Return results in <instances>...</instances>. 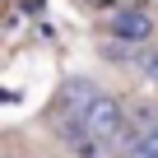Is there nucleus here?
Returning <instances> with one entry per match:
<instances>
[{"label":"nucleus","mask_w":158,"mask_h":158,"mask_svg":"<svg viewBox=\"0 0 158 158\" xmlns=\"http://www.w3.org/2000/svg\"><path fill=\"white\" fill-rule=\"evenodd\" d=\"M84 126H89V139H93V144L116 149V153H126V149H130V139L139 135V130L130 126V116H126L121 98H112V93H98V102L89 107Z\"/></svg>","instance_id":"obj_1"},{"label":"nucleus","mask_w":158,"mask_h":158,"mask_svg":"<svg viewBox=\"0 0 158 158\" xmlns=\"http://www.w3.org/2000/svg\"><path fill=\"white\" fill-rule=\"evenodd\" d=\"M107 33H112L116 42H149V37H153V14H149V10H139V5L112 10Z\"/></svg>","instance_id":"obj_2"},{"label":"nucleus","mask_w":158,"mask_h":158,"mask_svg":"<svg viewBox=\"0 0 158 158\" xmlns=\"http://www.w3.org/2000/svg\"><path fill=\"white\" fill-rule=\"evenodd\" d=\"M93 102H98V84H93V79H70V84H65V116L84 121Z\"/></svg>","instance_id":"obj_3"},{"label":"nucleus","mask_w":158,"mask_h":158,"mask_svg":"<svg viewBox=\"0 0 158 158\" xmlns=\"http://www.w3.org/2000/svg\"><path fill=\"white\" fill-rule=\"evenodd\" d=\"M135 65H139V70L153 79V84H158V47H144V51L135 56Z\"/></svg>","instance_id":"obj_4"},{"label":"nucleus","mask_w":158,"mask_h":158,"mask_svg":"<svg viewBox=\"0 0 158 158\" xmlns=\"http://www.w3.org/2000/svg\"><path fill=\"white\" fill-rule=\"evenodd\" d=\"M74 158H102V144H93V139H84V144H79V153Z\"/></svg>","instance_id":"obj_5"},{"label":"nucleus","mask_w":158,"mask_h":158,"mask_svg":"<svg viewBox=\"0 0 158 158\" xmlns=\"http://www.w3.org/2000/svg\"><path fill=\"white\" fill-rule=\"evenodd\" d=\"M89 5H107V0H89Z\"/></svg>","instance_id":"obj_6"}]
</instances>
